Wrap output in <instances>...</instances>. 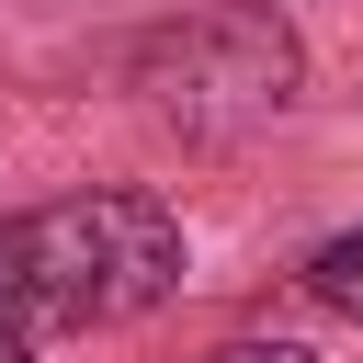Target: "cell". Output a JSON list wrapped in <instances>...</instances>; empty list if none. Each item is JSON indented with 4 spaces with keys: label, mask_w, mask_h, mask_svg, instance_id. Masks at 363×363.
Instances as JSON below:
<instances>
[{
    "label": "cell",
    "mask_w": 363,
    "mask_h": 363,
    "mask_svg": "<svg viewBox=\"0 0 363 363\" xmlns=\"http://www.w3.org/2000/svg\"><path fill=\"white\" fill-rule=\"evenodd\" d=\"M182 284V216L159 193H68L0 216V329H113Z\"/></svg>",
    "instance_id": "6da1fadb"
},
{
    "label": "cell",
    "mask_w": 363,
    "mask_h": 363,
    "mask_svg": "<svg viewBox=\"0 0 363 363\" xmlns=\"http://www.w3.org/2000/svg\"><path fill=\"white\" fill-rule=\"evenodd\" d=\"M136 91H147V113L182 125V136H238V125L284 113V91H295V34H284V11H250V0L193 11V23H170V34L136 57Z\"/></svg>",
    "instance_id": "7a4b0ae2"
},
{
    "label": "cell",
    "mask_w": 363,
    "mask_h": 363,
    "mask_svg": "<svg viewBox=\"0 0 363 363\" xmlns=\"http://www.w3.org/2000/svg\"><path fill=\"white\" fill-rule=\"evenodd\" d=\"M306 284H318L340 318H363V227H352V238H329V250L306 261Z\"/></svg>",
    "instance_id": "3957f363"
},
{
    "label": "cell",
    "mask_w": 363,
    "mask_h": 363,
    "mask_svg": "<svg viewBox=\"0 0 363 363\" xmlns=\"http://www.w3.org/2000/svg\"><path fill=\"white\" fill-rule=\"evenodd\" d=\"M204 363H318V352H295V340H227V352H204Z\"/></svg>",
    "instance_id": "277c9868"
},
{
    "label": "cell",
    "mask_w": 363,
    "mask_h": 363,
    "mask_svg": "<svg viewBox=\"0 0 363 363\" xmlns=\"http://www.w3.org/2000/svg\"><path fill=\"white\" fill-rule=\"evenodd\" d=\"M0 363H34V340H23V329H0Z\"/></svg>",
    "instance_id": "5b68a950"
}]
</instances>
